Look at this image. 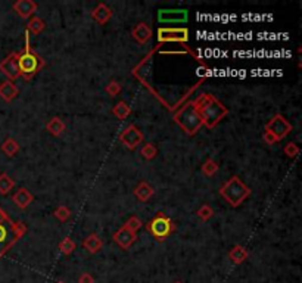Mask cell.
Masks as SVG:
<instances>
[{
  "mask_svg": "<svg viewBox=\"0 0 302 283\" xmlns=\"http://www.w3.org/2000/svg\"><path fill=\"white\" fill-rule=\"evenodd\" d=\"M192 102L201 115L202 124L209 130L214 128L223 118L229 114L227 106H224L223 102H220L215 96H212L211 93L201 94L199 97H196Z\"/></svg>",
  "mask_w": 302,
  "mask_h": 283,
  "instance_id": "cell-1",
  "label": "cell"
},
{
  "mask_svg": "<svg viewBox=\"0 0 302 283\" xmlns=\"http://www.w3.org/2000/svg\"><path fill=\"white\" fill-rule=\"evenodd\" d=\"M25 224L14 221L0 207V258L11 251V248L25 235Z\"/></svg>",
  "mask_w": 302,
  "mask_h": 283,
  "instance_id": "cell-2",
  "label": "cell"
},
{
  "mask_svg": "<svg viewBox=\"0 0 302 283\" xmlns=\"http://www.w3.org/2000/svg\"><path fill=\"white\" fill-rule=\"evenodd\" d=\"M45 61L30 47V36L28 31L25 30V47L24 52L18 53V67L20 74L25 80H33L37 72L45 68Z\"/></svg>",
  "mask_w": 302,
  "mask_h": 283,
  "instance_id": "cell-3",
  "label": "cell"
},
{
  "mask_svg": "<svg viewBox=\"0 0 302 283\" xmlns=\"http://www.w3.org/2000/svg\"><path fill=\"white\" fill-rule=\"evenodd\" d=\"M220 195L229 205H232L233 208H237L239 205L243 204V201H246L251 196V189L240 180L239 176H233L232 179H229L220 188Z\"/></svg>",
  "mask_w": 302,
  "mask_h": 283,
  "instance_id": "cell-4",
  "label": "cell"
},
{
  "mask_svg": "<svg viewBox=\"0 0 302 283\" xmlns=\"http://www.w3.org/2000/svg\"><path fill=\"white\" fill-rule=\"evenodd\" d=\"M173 119L176 121V124L186 133L189 136H195L201 127L204 125L202 124V119H201V115L199 112L196 111L193 102H187L185 103L176 114Z\"/></svg>",
  "mask_w": 302,
  "mask_h": 283,
  "instance_id": "cell-5",
  "label": "cell"
},
{
  "mask_svg": "<svg viewBox=\"0 0 302 283\" xmlns=\"http://www.w3.org/2000/svg\"><path fill=\"white\" fill-rule=\"evenodd\" d=\"M146 229L157 240L163 242L174 232V223L168 215H165L164 212L160 211L157 212V215L146 224Z\"/></svg>",
  "mask_w": 302,
  "mask_h": 283,
  "instance_id": "cell-6",
  "label": "cell"
},
{
  "mask_svg": "<svg viewBox=\"0 0 302 283\" xmlns=\"http://www.w3.org/2000/svg\"><path fill=\"white\" fill-rule=\"evenodd\" d=\"M265 130L270 131V133L280 142L293 130V127H292V124H290L286 118L283 117L281 114H276L274 117L267 122Z\"/></svg>",
  "mask_w": 302,
  "mask_h": 283,
  "instance_id": "cell-7",
  "label": "cell"
},
{
  "mask_svg": "<svg viewBox=\"0 0 302 283\" xmlns=\"http://www.w3.org/2000/svg\"><path fill=\"white\" fill-rule=\"evenodd\" d=\"M143 139H144V134H143V131L140 130L136 124L127 125V127L121 131V134H119V142H121L128 151L137 149V146L143 142Z\"/></svg>",
  "mask_w": 302,
  "mask_h": 283,
  "instance_id": "cell-8",
  "label": "cell"
},
{
  "mask_svg": "<svg viewBox=\"0 0 302 283\" xmlns=\"http://www.w3.org/2000/svg\"><path fill=\"white\" fill-rule=\"evenodd\" d=\"M158 42L160 43H187L189 42V30L187 28H158Z\"/></svg>",
  "mask_w": 302,
  "mask_h": 283,
  "instance_id": "cell-9",
  "label": "cell"
},
{
  "mask_svg": "<svg viewBox=\"0 0 302 283\" xmlns=\"http://www.w3.org/2000/svg\"><path fill=\"white\" fill-rule=\"evenodd\" d=\"M0 71H2V74H3L9 81H12V83L21 77V74H20V67H18V52L9 53V55L0 62Z\"/></svg>",
  "mask_w": 302,
  "mask_h": 283,
  "instance_id": "cell-10",
  "label": "cell"
},
{
  "mask_svg": "<svg viewBox=\"0 0 302 283\" xmlns=\"http://www.w3.org/2000/svg\"><path fill=\"white\" fill-rule=\"evenodd\" d=\"M189 14L186 9H161L158 12V21L163 24L186 23Z\"/></svg>",
  "mask_w": 302,
  "mask_h": 283,
  "instance_id": "cell-11",
  "label": "cell"
},
{
  "mask_svg": "<svg viewBox=\"0 0 302 283\" xmlns=\"http://www.w3.org/2000/svg\"><path fill=\"white\" fill-rule=\"evenodd\" d=\"M136 235H137V233H134V232L128 230L125 226H122V227H119L115 233H114L112 239H114V242H115L119 248L128 249V248L136 242V239H137V236Z\"/></svg>",
  "mask_w": 302,
  "mask_h": 283,
  "instance_id": "cell-12",
  "label": "cell"
},
{
  "mask_svg": "<svg viewBox=\"0 0 302 283\" xmlns=\"http://www.w3.org/2000/svg\"><path fill=\"white\" fill-rule=\"evenodd\" d=\"M12 8H14V11L18 14L20 18L28 20V18H31L33 14L37 12V8H39V6H37V3L33 2V0H17V2L12 5Z\"/></svg>",
  "mask_w": 302,
  "mask_h": 283,
  "instance_id": "cell-13",
  "label": "cell"
},
{
  "mask_svg": "<svg viewBox=\"0 0 302 283\" xmlns=\"http://www.w3.org/2000/svg\"><path fill=\"white\" fill-rule=\"evenodd\" d=\"M131 36L134 42H137L139 45H146L152 39V30L146 23H139L133 28Z\"/></svg>",
  "mask_w": 302,
  "mask_h": 283,
  "instance_id": "cell-14",
  "label": "cell"
},
{
  "mask_svg": "<svg viewBox=\"0 0 302 283\" xmlns=\"http://www.w3.org/2000/svg\"><path fill=\"white\" fill-rule=\"evenodd\" d=\"M92 18L97 24L105 25L111 18H112V9L106 3H99L92 12Z\"/></svg>",
  "mask_w": 302,
  "mask_h": 283,
  "instance_id": "cell-15",
  "label": "cell"
},
{
  "mask_svg": "<svg viewBox=\"0 0 302 283\" xmlns=\"http://www.w3.org/2000/svg\"><path fill=\"white\" fill-rule=\"evenodd\" d=\"M12 201H14V204L18 207V208H21V210H25L33 201H34V196H33V193L28 190V189L21 188L18 189L15 193H14V196H12Z\"/></svg>",
  "mask_w": 302,
  "mask_h": 283,
  "instance_id": "cell-16",
  "label": "cell"
},
{
  "mask_svg": "<svg viewBox=\"0 0 302 283\" xmlns=\"http://www.w3.org/2000/svg\"><path fill=\"white\" fill-rule=\"evenodd\" d=\"M155 193V189L152 188L147 182H140L134 189V196L137 198L140 202H147Z\"/></svg>",
  "mask_w": 302,
  "mask_h": 283,
  "instance_id": "cell-17",
  "label": "cell"
},
{
  "mask_svg": "<svg viewBox=\"0 0 302 283\" xmlns=\"http://www.w3.org/2000/svg\"><path fill=\"white\" fill-rule=\"evenodd\" d=\"M20 93L18 87L12 83V81H5L0 84V97L5 100V102H12L17 96Z\"/></svg>",
  "mask_w": 302,
  "mask_h": 283,
  "instance_id": "cell-18",
  "label": "cell"
},
{
  "mask_svg": "<svg viewBox=\"0 0 302 283\" xmlns=\"http://www.w3.org/2000/svg\"><path fill=\"white\" fill-rule=\"evenodd\" d=\"M83 246L86 248L87 252H90V254H96V252H99V251L102 249V246H103V240H102L99 236L96 235V233H92V235L87 236V237L83 240Z\"/></svg>",
  "mask_w": 302,
  "mask_h": 283,
  "instance_id": "cell-19",
  "label": "cell"
},
{
  "mask_svg": "<svg viewBox=\"0 0 302 283\" xmlns=\"http://www.w3.org/2000/svg\"><path fill=\"white\" fill-rule=\"evenodd\" d=\"M46 130L55 137H59L65 131V122L59 117L50 118L46 124Z\"/></svg>",
  "mask_w": 302,
  "mask_h": 283,
  "instance_id": "cell-20",
  "label": "cell"
},
{
  "mask_svg": "<svg viewBox=\"0 0 302 283\" xmlns=\"http://www.w3.org/2000/svg\"><path fill=\"white\" fill-rule=\"evenodd\" d=\"M229 258L233 264H242L248 259V251L242 245H234L229 252Z\"/></svg>",
  "mask_w": 302,
  "mask_h": 283,
  "instance_id": "cell-21",
  "label": "cell"
},
{
  "mask_svg": "<svg viewBox=\"0 0 302 283\" xmlns=\"http://www.w3.org/2000/svg\"><path fill=\"white\" fill-rule=\"evenodd\" d=\"M2 152L6 157L12 158V157H15L20 152V143L15 140L14 137H8L6 140L2 143Z\"/></svg>",
  "mask_w": 302,
  "mask_h": 283,
  "instance_id": "cell-22",
  "label": "cell"
},
{
  "mask_svg": "<svg viewBox=\"0 0 302 283\" xmlns=\"http://www.w3.org/2000/svg\"><path fill=\"white\" fill-rule=\"evenodd\" d=\"M112 114L115 115V118L122 121V119H125V118L131 114V106L125 100H119L115 106L112 108Z\"/></svg>",
  "mask_w": 302,
  "mask_h": 283,
  "instance_id": "cell-23",
  "label": "cell"
},
{
  "mask_svg": "<svg viewBox=\"0 0 302 283\" xmlns=\"http://www.w3.org/2000/svg\"><path fill=\"white\" fill-rule=\"evenodd\" d=\"M14 188H15L14 179L9 177L8 173H2L0 174V195H8Z\"/></svg>",
  "mask_w": 302,
  "mask_h": 283,
  "instance_id": "cell-24",
  "label": "cell"
},
{
  "mask_svg": "<svg viewBox=\"0 0 302 283\" xmlns=\"http://www.w3.org/2000/svg\"><path fill=\"white\" fill-rule=\"evenodd\" d=\"M45 28H46V24H45V21H43L42 18H39V17L31 18L28 25H27V31H28V33H33V34H40V33L45 31Z\"/></svg>",
  "mask_w": 302,
  "mask_h": 283,
  "instance_id": "cell-25",
  "label": "cell"
},
{
  "mask_svg": "<svg viewBox=\"0 0 302 283\" xmlns=\"http://www.w3.org/2000/svg\"><path fill=\"white\" fill-rule=\"evenodd\" d=\"M140 154H141V157H143L144 160L152 161V160L158 155V149H157V146H155L154 143L147 142V143H144L143 148L140 149Z\"/></svg>",
  "mask_w": 302,
  "mask_h": 283,
  "instance_id": "cell-26",
  "label": "cell"
},
{
  "mask_svg": "<svg viewBox=\"0 0 302 283\" xmlns=\"http://www.w3.org/2000/svg\"><path fill=\"white\" fill-rule=\"evenodd\" d=\"M218 168H220V165L218 163L215 161V160H207L204 165H202V174L204 176H207V177H212V176H215L217 174V171H218Z\"/></svg>",
  "mask_w": 302,
  "mask_h": 283,
  "instance_id": "cell-27",
  "label": "cell"
},
{
  "mask_svg": "<svg viewBox=\"0 0 302 283\" xmlns=\"http://www.w3.org/2000/svg\"><path fill=\"white\" fill-rule=\"evenodd\" d=\"M59 249L64 255H71L75 249V242L71 237H65L61 243H59Z\"/></svg>",
  "mask_w": 302,
  "mask_h": 283,
  "instance_id": "cell-28",
  "label": "cell"
},
{
  "mask_svg": "<svg viewBox=\"0 0 302 283\" xmlns=\"http://www.w3.org/2000/svg\"><path fill=\"white\" fill-rule=\"evenodd\" d=\"M128 230H131V232H134V233H137L140 229L143 227V221L140 220L139 217H136V215H131L128 220H127V223L124 224Z\"/></svg>",
  "mask_w": 302,
  "mask_h": 283,
  "instance_id": "cell-29",
  "label": "cell"
},
{
  "mask_svg": "<svg viewBox=\"0 0 302 283\" xmlns=\"http://www.w3.org/2000/svg\"><path fill=\"white\" fill-rule=\"evenodd\" d=\"M53 217L55 218H58L59 221H62V223H65L67 220H70L71 217V211L68 207H65V205H61V207H58L55 212H53Z\"/></svg>",
  "mask_w": 302,
  "mask_h": 283,
  "instance_id": "cell-30",
  "label": "cell"
},
{
  "mask_svg": "<svg viewBox=\"0 0 302 283\" xmlns=\"http://www.w3.org/2000/svg\"><path fill=\"white\" fill-rule=\"evenodd\" d=\"M196 214H198V217H199L202 221H208L209 218H212V215H214V210H212L209 205L205 204V205H202V207L198 210Z\"/></svg>",
  "mask_w": 302,
  "mask_h": 283,
  "instance_id": "cell-31",
  "label": "cell"
},
{
  "mask_svg": "<svg viewBox=\"0 0 302 283\" xmlns=\"http://www.w3.org/2000/svg\"><path fill=\"white\" fill-rule=\"evenodd\" d=\"M105 90H106V93L109 94V96H118V94L121 93V90H122V87H121V84L116 81V80H112V81H109L108 83V86L105 87Z\"/></svg>",
  "mask_w": 302,
  "mask_h": 283,
  "instance_id": "cell-32",
  "label": "cell"
},
{
  "mask_svg": "<svg viewBox=\"0 0 302 283\" xmlns=\"http://www.w3.org/2000/svg\"><path fill=\"white\" fill-rule=\"evenodd\" d=\"M284 154H286V157H289V158H296V157L299 155V146H298L296 143L290 142V143H287V145L284 146Z\"/></svg>",
  "mask_w": 302,
  "mask_h": 283,
  "instance_id": "cell-33",
  "label": "cell"
},
{
  "mask_svg": "<svg viewBox=\"0 0 302 283\" xmlns=\"http://www.w3.org/2000/svg\"><path fill=\"white\" fill-rule=\"evenodd\" d=\"M78 283H94V277L90 273H81L78 277Z\"/></svg>",
  "mask_w": 302,
  "mask_h": 283,
  "instance_id": "cell-34",
  "label": "cell"
},
{
  "mask_svg": "<svg viewBox=\"0 0 302 283\" xmlns=\"http://www.w3.org/2000/svg\"><path fill=\"white\" fill-rule=\"evenodd\" d=\"M264 142H265L267 145H274V143H277L279 140H277V139H276L270 131L265 130V131H264Z\"/></svg>",
  "mask_w": 302,
  "mask_h": 283,
  "instance_id": "cell-35",
  "label": "cell"
},
{
  "mask_svg": "<svg viewBox=\"0 0 302 283\" xmlns=\"http://www.w3.org/2000/svg\"><path fill=\"white\" fill-rule=\"evenodd\" d=\"M55 283H65V282H61V280H58V282H55Z\"/></svg>",
  "mask_w": 302,
  "mask_h": 283,
  "instance_id": "cell-36",
  "label": "cell"
},
{
  "mask_svg": "<svg viewBox=\"0 0 302 283\" xmlns=\"http://www.w3.org/2000/svg\"><path fill=\"white\" fill-rule=\"evenodd\" d=\"M174 283H183V282H180V280H177V282H174Z\"/></svg>",
  "mask_w": 302,
  "mask_h": 283,
  "instance_id": "cell-37",
  "label": "cell"
}]
</instances>
